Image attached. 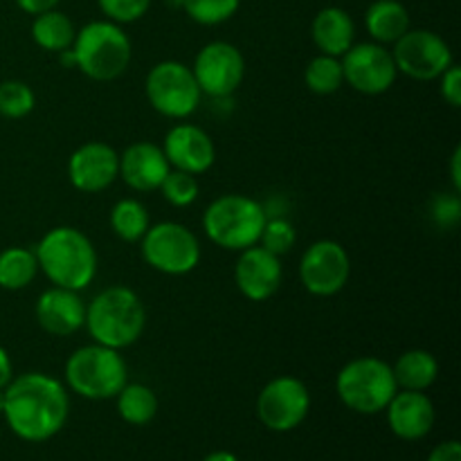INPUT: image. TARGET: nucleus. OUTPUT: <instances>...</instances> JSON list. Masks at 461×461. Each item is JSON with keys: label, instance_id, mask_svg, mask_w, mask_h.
Instances as JSON below:
<instances>
[{"label": "nucleus", "instance_id": "obj_8", "mask_svg": "<svg viewBox=\"0 0 461 461\" xmlns=\"http://www.w3.org/2000/svg\"><path fill=\"white\" fill-rule=\"evenodd\" d=\"M140 246H142V259L147 261V266L171 277L192 273L201 261V243L196 234L187 225L176 223V221L149 225Z\"/></svg>", "mask_w": 461, "mask_h": 461}, {"label": "nucleus", "instance_id": "obj_14", "mask_svg": "<svg viewBox=\"0 0 461 461\" xmlns=\"http://www.w3.org/2000/svg\"><path fill=\"white\" fill-rule=\"evenodd\" d=\"M340 63L347 84L363 95L387 93L399 75L392 50L381 43H354L342 54Z\"/></svg>", "mask_w": 461, "mask_h": 461}, {"label": "nucleus", "instance_id": "obj_5", "mask_svg": "<svg viewBox=\"0 0 461 461\" xmlns=\"http://www.w3.org/2000/svg\"><path fill=\"white\" fill-rule=\"evenodd\" d=\"M70 50L75 68L95 81H113L124 75L133 54L131 39L113 21H93L77 30Z\"/></svg>", "mask_w": 461, "mask_h": 461}, {"label": "nucleus", "instance_id": "obj_38", "mask_svg": "<svg viewBox=\"0 0 461 461\" xmlns=\"http://www.w3.org/2000/svg\"><path fill=\"white\" fill-rule=\"evenodd\" d=\"M14 378V365H12V356L7 354L5 347H0V390L9 385V381Z\"/></svg>", "mask_w": 461, "mask_h": 461}, {"label": "nucleus", "instance_id": "obj_30", "mask_svg": "<svg viewBox=\"0 0 461 461\" xmlns=\"http://www.w3.org/2000/svg\"><path fill=\"white\" fill-rule=\"evenodd\" d=\"M239 5L241 0H183L180 7L198 25H221L237 14Z\"/></svg>", "mask_w": 461, "mask_h": 461}, {"label": "nucleus", "instance_id": "obj_39", "mask_svg": "<svg viewBox=\"0 0 461 461\" xmlns=\"http://www.w3.org/2000/svg\"><path fill=\"white\" fill-rule=\"evenodd\" d=\"M450 180H453L455 192H461V147H455L450 156Z\"/></svg>", "mask_w": 461, "mask_h": 461}, {"label": "nucleus", "instance_id": "obj_18", "mask_svg": "<svg viewBox=\"0 0 461 461\" xmlns=\"http://www.w3.org/2000/svg\"><path fill=\"white\" fill-rule=\"evenodd\" d=\"M385 412L390 430L403 441H421L423 437L430 435L437 419L430 396L426 392L412 390L396 392Z\"/></svg>", "mask_w": 461, "mask_h": 461}, {"label": "nucleus", "instance_id": "obj_37", "mask_svg": "<svg viewBox=\"0 0 461 461\" xmlns=\"http://www.w3.org/2000/svg\"><path fill=\"white\" fill-rule=\"evenodd\" d=\"M16 5L25 14H32V16H36V14H43V12H48V9L57 7L59 0H16Z\"/></svg>", "mask_w": 461, "mask_h": 461}, {"label": "nucleus", "instance_id": "obj_27", "mask_svg": "<svg viewBox=\"0 0 461 461\" xmlns=\"http://www.w3.org/2000/svg\"><path fill=\"white\" fill-rule=\"evenodd\" d=\"M151 219L147 207L135 198H122L111 210V230L126 243H138L147 234Z\"/></svg>", "mask_w": 461, "mask_h": 461}, {"label": "nucleus", "instance_id": "obj_10", "mask_svg": "<svg viewBox=\"0 0 461 461\" xmlns=\"http://www.w3.org/2000/svg\"><path fill=\"white\" fill-rule=\"evenodd\" d=\"M257 419L270 432H291L306 421L311 410L309 387L295 376H277L257 396Z\"/></svg>", "mask_w": 461, "mask_h": 461}, {"label": "nucleus", "instance_id": "obj_1", "mask_svg": "<svg viewBox=\"0 0 461 461\" xmlns=\"http://www.w3.org/2000/svg\"><path fill=\"white\" fill-rule=\"evenodd\" d=\"M70 396L66 385L41 372L21 374L5 387L3 417L23 441L43 444L66 428Z\"/></svg>", "mask_w": 461, "mask_h": 461}, {"label": "nucleus", "instance_id": "obj_17", "mask_svg": "<svg viewBox=\"0 0 461 461\" xmlns=\"http://www.w3.org/2000/svg\"><path fill=\"white\" fill-rule=\"evenodd\" d=\"M167 162L171 169L185 171V174H205L216 160V149L210 135L196 124H176L165 138Z\"/></svg>", "mask_w": 461, "mask_h": 461}, {"label": "nucleus", "instance_id": "obj_7", "mask_svg": "<svg viewBox=\"0 0 461 461\" xmlns=\"http://www.w3.org/2000/svg\"><path fill=\"white\" fill-rule=\"evenodd\" d=\"M338 399L356 414L385 412L399 392L392 365L374 356L354 358L336 376Z\"/></svg>", "mask_w": 461, "mask_h": 461}, {"label": "nucleus", "instance_id": "obj_25", "mask_svg": "<svg viewBox=\"0 0 461 461\" xmlns=\"http://www.w3.org/2000/svg\"><path fill=\"white\" fill-rule=\"evenodd\" d=\"M117 399V414L124 423L135 428L149 426L158 414V396L142 383H126Z\"/></svg>", "mask_w": 461, "mask_h": 461}, {"label": "nucleus", "instance_id": "obj_28", "mask_svg": "<svg viewBox=\"0 0 461 461\" xmlns=\"http://www.w3.org/2000/svg\"><path fill=\"white\" fill-rule=\"evenodd\" d=\"M306 88L315 95H333L340 90L345 84V75H342V63L338 57H329V54H318L311 59L309 66L304 70Z\"/></svg>", "mask_w": 461, "mask_h": 461}, {"label": "nucleus", "instance_id": "obj_11", "mask_svg": "<svg viewBox=\"0 0 461 461\" xmlns=\"http://www.w3.org/2000/svg\"><path fill=\"white\" fill-rule=\"evenodd\" d=\"M396 70L410 79L432 81L439 79L453 66V50L430 30H408L392 50Z\"/></svg>", "mask_w": 461, "mask_h": 461}, {"label": "nucleus", "instance_id": "obj_6", "mask_svg": "<svg viewBox=\"0 0 461 461\" xmlns=\"http://www.w3.org/2000/svg\"><path fill=\"white\" fill-rule=\"evenodd\" d=\"M129 383V369L120 351L104 345H86L66 360V385L88 401H108Z\"/></svg>", "mask_w": 461, "mask_h": 461}, {"label": "nucleus", "instance_id": "obj_40", "mask_svg": "<svg viewBox=\"0 0 461 461\" xmlns=\"http://www.w3.org/2000/svg\"><path fill=\"white\" fill-rule=\"evenodd\" d=\"M203 461H241V459H239L234 453H230V450H214V453L207 455Z\"/></svg>", "mask_w": 461, "mask_h": 461}, {"label": "nucleus", "instance_id": "obj_20", "mask_svg": "<svg viewBox=\"0 0 461 461\" xmlns=\"http://www.w3.org/2000/svg\"><path fill=\"white\" fill-rule=\"evenodd\" d=\"M171 171L162 147L153 142H135L120 156V176L133 192H156Z\"/></svg>", "mask_w": 461, "mask_h": 461}, {"label": "nucleus", "instance_id": "obj_29", "mask_svg": "<svg viewBox=\"0 0 461 461\" xmlns=\"http://www.w3.org/2000/svg\"><path fill=\"white\" fill-rule=\"evenodd\" d=\"M36 106V95L25 81L9 79L0 84V115L7 120H23Z\"/></svg>", "mask_w": 461, "mask_h": 461}, {"label": "nucleus", "instance_id": "obj_35", "mask_svg": "<svg viewBox=\"0 0 461 461\" xmlns=\"http://www.w3.org/2000/svg\"><path fill=\"white\" fill-rule=\"evenodd\" d=\"M441 86H439V93L444 97V102L448 106L459 108L461 106V68L459 66H450L444 75L439 77Z\"/></svg>", "mask_w": 461, "mask_h": 461}, {"label": "nucleus", "instance_id": "obj_3", "mask_svg": "<svg viewBox=\"0 0 461 461\" xmlns=\"http://www.w3.org/2000/svg\"><path fill=\"white\" fill-rule=\"evenodd\" d=\"M90 338L111 349L135 345L147 327V309L138 293L129 286L104 288L86 306V322Z\"/></svg>", "mask_w": 461, "mask_h": 461}, {"label": "nucleus", "instance_id": "obj_26", "mask_svg": "<svg viewBox=\"0 0 461 461\" xmlns=\"http://www.w3.org/2000/svg\"><path fill=\"white\" fill-rule=\"evenodd\" d=\"M36 273L39 261L34 250L14 246L0 252V288L5 291H23L34 282Z\"/></svg>", "mask_w": 461, "mask_h": 461}, {"label": "nucleus", "instance_id": "obj_24", "mask_svg": "<svg viewBox=\"0 0 461 461\" xmlns=\"http://www.w3.org/2000/svg\"><path fill=\"white\" fill-rule=\"evenodd\" d=\"M75 25L70 18L57 9H48L43 14H36L34 23H32V39L45 52H63V50L72 48L75 41Z\"/></svg>", "mask_w": 461, "mask_h": 461}, {"label": "nucleus", "instance_id": "obj_12", "mask_svg": "<svg viewBox=\"0 0 461 461\" xmlns=\"http://www.w3.org/2000/svg\"><path fill=\"white\" fill-rule=\"evenodd\" d=\"M194 79L203 95L225 99L237 93L246 77V59L241 50L225 41H212L194 59Z\"/></svg>", "mask_w": 461, "mask_h": 461}, {"label": "nucleus", "instance_id": "obj_23", "mask_svg": "<svg viewBox=\"0 0 461 461\" xmlns=\"http://www.w3.org/2000/svg\"><path fill=\"white\" fill-rule=\"evenodd\" d=\"M399 390L426 392L435 385L439 376V363L435 356L426 349H410L399 356L396 365L392 367Z\"/></svg>", "mask_w": 461, "mask_h": 461}, {"label": "nucleus", "instance_id": "obj_16", "mask_svg": "<svg viewBox=\"0 0 461 461\" xmlns=\"http://www.w3.org/2000/svg\"><path fill=\"white\" fill-rule=\"evenodd\" d=\"M282 261L273 252L257 246L246 248L234 266V284L250 302H266L282 286Z\"/></svg>", "mask_w": 461, "mask_h": 461}, {"label": "nucleus", "instance_id": "obj_31", "mask_svg": "<svg viewBox=\"0 0 461 461\" xmlns=\"http://www.w3.org/2000/svg\"><path fill=\"white\" fill-rule=\"evenodd\" d=\"M160 192L169 205L187 207L198 198V180L196 176L171 169L169 174H167V178L162 180Z\"/></svg>", "mask_w": 461, "mask_h": 461}, {"label": "nucleus", "instance_id": "obj_13", "mask_svg": "<svg viewBox=\"0 0 461 461\" xmlns=\"http://www.w3.org/2000/svg\"><path fill=\"white\" fill-rule=\"evenodd\" d=\"M351 261L345 248L331 239L311 243L300 261V279L315 297H331L347 286Z\"/></svg>", "mask_w": 461, "mask_h": 461}, {"label": "nucleus", "instance_id": "obj_36", "mask_svg": "<svg viewBox=\"0 0 461 461\" xmlns=\"http://www.w3.org/2000/svg\"><path fill=\"white\" fill-rule=\"evenodd\" d=\"M428 461H461V444L457 439L441 441L430 450Z\"/></svg>", "mask_w": 461, "mask_h": 461}, {"label": "nucleus", "instance_id": "obj_19", "mask_svg": "<svg viewBox=\"0 0 461 461\" xmlns=\"http://www.w3.org/2000/svg\"><path fill=\"white\" fill-rule=\"evenodd\" d=\"M36 322L50 336H72L84 327L86 304L77 291L52 286L36 300Z\"/></svg>", "mask_w": 461, "mask_h": 461}, {"label": "nucleus", "instance_id": "obj_41", "mask_svg": "<svg viewBox=\"0 0 461 461\" xmlns=\"http://www.w3.org/2000/svg\"><path fill=\"white\" fill-rule=\"evenodd\" d=\"M3 410H5V390H0V417H3Z\"/></svg>", "mask_w": 461, "mask_h": 461}, {"label": "nucleus", "instance_id": "obj_32", "mask_svg": "<svg viewBox=\"0 0 461 461\" xmlns=\"http://www.w3.org/2000/svg\"><path fill=\"white\" fill-rule=\"evenodd\" d=\"M297 232L291 221L286 219H268L264 225V232L259 237V246L264 250L273 252L275 257H284L295 248Z\"/></svg>", "mask_w": 461, "mask_h": 461}, {"label": "nucleus", "instance_id": "obj_4", "mask_svg": "<svg viewBox=\"0 0 461 461\" xmlns=\"http://www.w3.org/2000/svg\"><path fill=\"white\" fill-rule=\"evenodd\" d=\"M268 221L266 207L243 194H225L203 214V230L214 246L241 252L259 243L264 225Z\"/></svg>", "mask_w": 461, "mask_h": 461}, {"label": "nucleus", "instance_id": "obj_22", "mask_svg": "<svg viewBox=\"0 0 461 461\" xmlns=\"http://www.w3.org/2000/svg\"><path fill=\"white\" fill-rule=\"evenodd\" d=\"M365 27L376 43H396L410 30V14L399 0H376L365 14Z\"/></svg>", "mask_w": 461, "mask_h": 461}, {"label": "nucleus", "instance_id": "obj_9", "mask_svg": "<svg viewBox=\"0 0 461 461\" xmlns=\"http://www.w3.org/2000/svg\"><path fill=\"white\" fill-rule=\"evenodd\" d=\"M144 90L153 111L169 120H185L192 115L203 97L192 68L180 61L156 63L149 70Z\"/></svg>", "mask_w": 461, "mask_h": 461}, {"label": "nucleus", "instance_id": "obj_33", "mask_svg": "<svg viewBox=\"0 0 461 461\" xmlns=\"http://www.w3.org/2000/svg\"><path fill=\"white\" fill-rule=\"evenodd\" d=\"M97 3L108 21L117 23V25L140 21L151 7V0H97Z\"/></svg>", "mask_w": 461, "mask_h": 461}, {"label": "nucleus", "instance_id": "obj_34", "mask_svg": "<svg viewBox=\"0 0 461 461\" xmlns=\"http://www.w3.org/2000/svg\"><path fill=\"white\" fill-rule=\"evenodd\" d=\"M430 214H432V221H435L439 228H446V230L455 228L461 219V203L457 194H439V196H435V201H432V207H430Z\"/></svg>", "mask_w": 461, "mask_h": 461}, {"label": "nucleus", "instance_id": "obj_2", "mask_svg": "<svg viewBox=\"0 0 461 461\" xmlns=\"http://www.w3.org/2000/svg\"><path fill=\"white\" fill-rule=\"evenodd\" d=\"M39 270L59 288L84 291L97 275V250L81 230L52 228L34 250Z\"/></svg>", "mask_w": 461, "mask_h": 461}, {"label": "nucleus", "instance_id": "obj_21", "mask_svg": "<svg viewBox=\"0 0 461 461\" xmlns=\"http://www.w3.org/2000/svg\"><path fill=\"white\" fill-rule=\"evenodd\" d=\"M311 36L318 50L329 57L340 59L356 41L354 18L340 7H324L311 25Z\"/></svg>", "mask_w": 461, "mask_h": 461}, {"label": "nucleus", "instance_id": "obj_15", "mask_svg": "<svg viewBox=\"0 0 461 461\" xmlns=\"http://www.w3.org/2000/svg\"><path fill=\"white\" fill-rule=\"evenodd\" d=\"M120 176V153L106 142H86L68 160V178L84 194L111 187Z\"/></svg>", "mask_w": 461, "mask_h": 461}]
</instances>
